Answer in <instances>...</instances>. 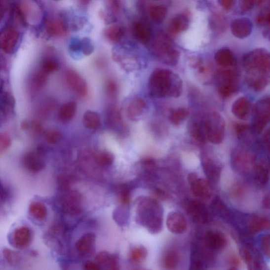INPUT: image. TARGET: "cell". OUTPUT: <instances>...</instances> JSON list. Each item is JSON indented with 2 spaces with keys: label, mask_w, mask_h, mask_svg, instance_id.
I'll use <instances>...</instances> for the list:
<instances>
[{
  "label": "cell",
  "mask_w": 270,
  "mask_h": 270,
  "mask_svg": "<svg viewBox=\"0 0 270 270\" xmlns=\"http://www.w3.org/2000/svg\"><path fill=\"white\" fill-rule=\"evenodd\" d=\"M253 130L260 133L270 123V96L262 97L252 110Z\"/></svg>",
  "instance_id": "52a82bcc"
},
{
  "label": "cell",
  "mask_w": 270,
  "mask_h": 270,
  "mask_svg": "<svg viewBox=\"0 0 270 270\" xmlns=\"http://www.w3.org/2000/svg\"><path fill=\"white\" fill-rule=\"evenodd\" d=\"M234 166L239 171L246 172L249 170L253 161L251 154L242 149L235 151L232 156Z\"/></svg>",
  "instance_id": "d6986e66"
},
{
  "label": "cell",
  "mask_w": 270,
  "mask_h": 270,
  "mask_svg": "<svg viewBox=\"0 0 270 270\" xmlns=\"http://www.w3.org/2000/svg\"><path fill=\"white\" fill-rule=\"evenodd\" d=\"M108 123L112 127H116L121 123V117L118 108L114 104L108 106L106 111Z\"/></svg>",
  "instance_id": "d6a6232c"
},
{
  "label": "cell",
  "mask_w": 270,
  "mask_h": 270,
  "mask_svg": "<svg viewBox=\"0 0 270 270\" xmlns=\"http://www.w3.org/2000/svg\"><path fill=\"white\" fill-rule=\"evenodd\" d=\"M243 254L249 270H266L263 262L257 254L248 249L244 250Z\"/></svg>",
  "instance_id": "f1b7e54d"
},
{
  "label": "cell",
  "mask_w": 270,
  "mask_h": 270,
  "mask_svg": "<svg viewBox=\"0 0 270 270\" xmlns=\"http://www.w3.org/2000/svg\"><path fill=\"white\" fill-rule=\"evenodd\" d=\"M166 226L172 233L180 234L187 231L188 223L182 214L177 212H172L167 216Z\"/></svg>",
  "instance_id": "2e32d148"
},
{
  "label": "cell",
  "mask_w": 270,
  "mask_h": 270,
  "mask_svg": "<svg viewBox=\"0 0 270 270\" xmlns=\"http://www.w3.org/2000/svg\"><path fill=\"white\" fill-rule=\"evenodd\" d=\"M29 210L31 215L38 220L42 221L47 217V208L40 202H33L30 204Z\"/></svg>",
  "instance_id": "8d00e7d4"
},
{
  "label": "cell",
  "mask_w": 270,
  "mask_h": 270,
  "mask_svg": "<svg viewBox=\"0 0 270 270\" xmlns=\"http://www.w3.org/2000/svg\"><path fill=\"white\" fill-rule=\"evenodd\" d=\"M267 139L269 141V143L270 144V133L268 134V137H267Z\"/></svg>",
  "instance_id": "be15d7a7"
},
{
  "label": "cell",
  "mask_w": 270,
  "mask_h": 270,
  "mask_svg": "<svg viewBox=\"0 0 270 270\" xmlns=\"http://www.w3.org/2000/svg\"><path fill=\"white\" fill-rule=\"evenodd\" d=\"M270 229V221L265 218H257L252 220L250 230L253 233H257L261 231Z\"/></svg>",
  "instance_id": "ee69618b"
},
{
  "label": "cell",
  "mask_w": 270,
  "mask_h": 270,
  "mask_svg": "<svg viewBox=\"0 0 270 270\" xmlns=\"http://www.w3.org/2000/svg\"><path fill=\"white\" fill-rule=\"evenodd\" d=\"M84 126L91 130H97L101 126V119L99 115L94 111H88L83 116Z\"/></svg>",
  "instance_id": "f546056e"
},
{
  "label": "cell",
  "mask_w": 270,
  "mask_h": 270,
  "mask_svg": "<svg viewBox=\"0 0 270 270\" xmlns=\"http://www.w3.org/2000/svg\"><path fill=\"white\" fill-rule=\"evenodd\" d=\"M190 115V111L185 108H179L173 110L169 115V121L175 126H179Z\"/></svg>",
  "instance_id": "74e56055"
},
{
  "label": "cell",
  "mask_w": 270,
  "mask_h": 270,
  "mask_svg": "<svg viewBox=\"0 0 270 270\" xmlns=\"http://www.w3.org/2000/svg\"><path fill=\"white\" fill-rule=\"evenodd\" d=\"M167 12V7L164 5H154L150 7L149 14L153 22L160 24L166 18Z\"/></svg>",
  "instance_id": "e575fe53"
},
{
  "label": "cell",
  "mask_w": 270,
  "mask_h": 270,
  "mask_svg": "<svg viewBox=\"0 0 270 270\" xmlns=\"http://www.w3.org/2000/svg\"><path fill=\"white\" fill-rule=\"evenodd\" d=\"M95 159L98 167H105L113 164L115 157L112 153L104 151L95 154Z\"/></svg>",
  "instance_id": "f35d334b"
},
{
  "label": "cell",
  "mask_w": 270,
  "mask_h": 270,
  "mask_svg": "<svg viewBox=\"0 0 270 270\" xmlns=\"http://www.w3.org/2000/svg\"><path fill=\"white\" fill-rule=\"evenodd\" d=\"M188 181L191 192L195 196L203 199H209L212 196V190L210 183L204 179H200L194 173L188 176Z\"/></svg>",
  "instance_id": "9c48e42d"
},
{
  "label": "cell",
  "mask_w": 270,
  "mask_h": 270,
  "mask_svg": "<svg viewBox=\"0 0 270 270\" xmlns=\"http://www.w3.org/2000/svg\"><path fill=\"white\" fill-rule=\"evenodd\" d=\"M136 219L149 232L157 234L163 228V208L156 199L141 197L137 202Z\"/></svg>",
  "instance_id": "3957f363"
},
{
  "label": "cell",
  "mask_w": 270,
  "mask_h": 270,
  "mask_svg": "<svg viewBox=\"0 0 270 270\" xmlns=\"http://www.w3.org/2000/svg\"><path fill=\"white\" fill-rule=\"evenodd\" d=\"M118 197L120 202L123 205H128L130 201V190L125 185L119 188Z\"/></svg>",
  "instance_id": "f907efd6"
},
{
  "label": "cell",
  "mask_w": 270,
  "mask_h": 270,
  "mask_svg": "<svg viewBox=\"0 0 270 270\" xmlns=\"http://www.w3.org/2000/svg\"><path fill=\"white\" fill-rule=\"evenodd\" d=\"M123 35V30L118 25H113L108 27L104 32V35L107 39L113 43L120 42Z\"/></svg>",
  "instance_id": "d590c367"
},
{
  "label": "cell",
  "mask_w": 270,
  "mask_h": 270,
  "mask_svg": "<svg viewBox=\"0 0 270 270\" xmlns=\"http://www.w3.org/2000/svg\"><path fill=\"white\" fill-rule=\"evenodd\" d=\"M148 251L143 246L134 247L129 252V260L134 264L140 263L148 256Z\"/></svg>",
  "instance_id": "b9f144b4"
},
{
  "label": "cell",
  "mask_w": 270,
  "mask_h": 270,
  "mask_svg": "<svg viewBox=\"0 0 270 270\" xmlns=\"http://www.w3.org/2000/svg\"><path fill=\"white\" fill-rule=\"evenodd\" d=\"M242 67L247 85L256 92L265 89L270 84V52L257 48L244 55Z\"/></svg>",
  "instance_id": "6da1fadb"
},
{
  "label": "cell",
  "mask_w": 270,
  "mask_h": 270,
  "mask_svg": "<svg viewBox=\"0 0 270 270\" xmlns=\"http://www.w3.org/2000/svg\"><path fill=\"white\" fill-rule=\"evenodd\" d=\"M96 240V236L94 233L84 234L76 243V249L82 255H87L94 249Z\"/></svg>",
  "instance_id": "44dd1931"
},
{
  "label": "cell",
  "mask_w": 270,
  "mask_h": 270,
  "mask_svg": "<svg viewBox=\"0 0 270 270\" xmlns=\"http://www.w3.org/2000/svg\"><path fill=\"white\" fill-rule=\"evenodd\" d=\"M47 81V74L42 69L35 72L31 77L30 83L32 86L36 89L43 88Z\"/></svg>",
  "instance_id": "60d3db41"
},
{
  "label": "cell",
  "mask_w": 270,
  "mask_h": 270,
  "mask_svg": "<svg viewBox=\"0 0 270 270\" xmlns=\"http://www.w3.org/2000/svg\"><path fill=\"white\" fill-rule=\"evenodd\" d=\"M186 210L192 220L196 223L204 224L209 221V211L201 202L190 200L186 205Z\"/></svg>",
  "instance_id": "4fadbf2b"
},
{
  "label": "cell",
  "mask_w": 270,
  "mask_h": 270,
  "mask_svg": "<svg viewBox=\"0 0 270 270\" xmlns=\"http://www.w3.org/2000/svg\"><path fill=\"white\" fill-rule=\"evenodd\" d=\"M237 270L236 269L233 268V269H230V270Z\"/></svg>",
  "instance_id": "e7e4bbea"
},
{
  "label": "cell",
  "mask_w": 270,
  "mask_h": 270,
  "mask_svg": "<svg viewBox=\"0 0 270 270\" xmlns=\"http://www.w3.org/2000/svg\"><path fill=\"white\" fill-rule=\"evenodd\" d=\"M45 30L48 35L53 37H64L67 32L64 23L58 19H49L46 21Z\"/></svg>",
  "instance_id": "d4e9b609"
},
{
  "label": "cell",
  "mask_w": 270,
  "mask_h": 270,
  "mask_svg": "<svg viewBox=\"0 0 270 270\" xmlns=\"http://www.w3.org/2000/svg\"><path fill=\"white\" fill-rule=\"evenodd\" d=\"M203 122L207 141L214 144L221 143L226 130L225 120L222 116L217 112L207 114Z\"/></svg>",
  "instance_id": "5b68a950"
},
{
  "label": "cell",
  "mask_w": 270,
  "mask_h": 270,
  "mask_svg": "<svg viewBox=\"0 0 270 270\" xmlns=\"http://www.w3.org/2000/svg\"><path fill=\"white\" fill-rule=\"evenodd\" d=\"M180 77L169 69L157 68L150 76L148 90L151 96L159 99L179 98L182 94Z\"/></svg>",
  "instance_id": "7a4b0ae2"
},
{
  "label": "cell",
  "mask_w": 270,
  "mask_h": 270,
  "mask_svg": "<svg viewBox=\"0 0 270 270\" xmlns=\"http://www.w3.org/2000/svg\"><path fill=\"white\" fill-rule=\"evenodd\" d=\"M133 34L138 41L147 44L151 39V33L149 28L144 23L138 21L133 25Z\"/></svg>",
  "instance_id": "83f0119b"
},
{
  "label": "cell",
  "mask_w": 270,
  "mask_h": 270,
  "mask_svg": "<svg viewBox=\"0 0 270 270\" xmlns=\"http://www.w3.org/2000/svg\"><path fill=\"white\" fill-rule=\"evenodd\" d=\"M189 24V19L186 15L177 14L169 23V32L174 34L181 33L188 29Z\"/></svg>",
  "instance_id": "484cf974"
},
{
  "label": "cell",
  "mask_w": 270,
  "mask_h": 270,
  "mask_svg": "<svg viewBox=\"0 0 270 270\" xmlns=\"http://www.w3.org/2000/svg\"><path fill=\"white\" fill-rule=\"evenodd\" d=\"M252 21L247 18H237L231 22L230 29L232 35L240 39L248 38L252 33Z\"/></svg>",
  "instance_id": "5bb4252c"
},
{
  "label": "cell",
  "mask_w": 270,
  "mask_h": 270,
  "mask_svg": "<svg viewBox=\"0 0 270 270\" xmlns=\"http://www.w3.org/2000/svg\"><path fill=\"white\" fill-rule=\"evenodd\" d=\"M254 180L260 187H264L269 180V171L264 165L259 164L254 168Z\"/></svg>",
  "instance_id": "1f68e13d"
},
{
  "label": "cell",
  "mask_w": 270,
  "mask_h": 270,
  "mask_svg": "<svg viewBox=\"0 0 270 270\" xmlns=\"http://www.w3.org/2000/svg\"><path fill=\"white\" fill-rule=\"evenodd\" d=\"M162 262L166 270H175L180 263V255L178 252L173 249L168 250L165 253Z\"/></svg>",
  "instance_id": "4dcf8cb0"
},
{
  "label": "cell",
  "mask_w": 270,
  "mask_h": 270,
  "mask_svg": "<svg viewBox=\"0 0 270 270\" xmlns=\"http://www.w3.org/2000/svg\"><path fill=\"white\" fill-rule=\"evenodd\" d=\"M189 64L193 68H199L200 66H202V61L201 59L198 57H192L190 58Z\"/></svg>",
  "instance_id": "680465c9"
},
{
  "label": "cell",
  "mask_w": 270,
  "mask_h": 270,
  "mask_svg": "<svg viewBox=\"0 0 270 270\" xmlns=\"http://www.w3.org/2000/svg\"><path fill=\"white\" fill-rule=\"evenodd\" d=\"M3 256L8 263L11 266H17L20 262V256L16 252L10 249H5L3 251Z\"/></svg>",
  "instance_id": "7dc6e473"
},
{
  "label": "cell",
  "mask_w": 270,
  "mask_h": 270,
  "mask_svg": "<svg viewBox=\"0 0 270 270\" xmlns=\"http://www.w3.org/2000/svg\"><path fill=\"white\" fill-rule=\"evenodd\" d=\"M11 140L9 136L6 133L0 134V153L1 154L10 148Z\"/></svg>",
  "instance_id": "db71d44e"
},
{
  "label": "cell",
  "mask_w": 270,
  "mask_h": 270,
  "mask_svg": "<svg viewBox=\"0 0 270 270\" xmlns=\"http://www.w3.org/2000/svg\"><path fill=\"white\" fill-rule=\"evenodd\" d=\"M32 238V232L26 227H21L14 231L13 234V242L18 249H24L29 245Z\"/></svg>",
  "instance_id": "7402d4cb"
},
{
  "label": "cell",
  "mask_w": 270,
  "mask_h": 270,
  "mask_svg": "<svg viewBox=\"0 0 270 270\" xmlns=\"http://www.w3.org/2000/svg\"><path fill=\"white\" fill-rule=\"evenodd\" d=\"M204 172L208 180L217 183L220 180L221 174L220 166L210 158H204L202 161Z\"/></svg>",
  "instance_id": "603a6c76"
},
{
  "label": "cell",
  "mask_w": 270,
  "mask_h": 270,
  "mask_svg": "<svg viewBox=\"0 0 270 270\" xmlns=\"http://www.w3.org/2000/svg\"><path fill=\"white\" fill-rule=\"evenodd\" d=\"M77 105L74 102H69L62 105L58 112V118L62 122L72 120L76 113Z\"/></svg>",
  "instance_id": "4316f807"
},
{
  "label": "cell",
  "mask_w": 270,
  "mask_h": 270,
  "mask_svg": "<svg viewBox=\"0 0 270 270\" xmlns=\"http://www.w3.org/2000/svg\"><path fill=\"white\" fill-rule=\"evenodd\" d=\"M44 136L46 142L52 145L58 143L62 138V134L56 129H50L45 130Z\"/></svg>",
  "instance_id": "f6af8a7d"
},
{
  "label": "cell",
  "mask_w": 270,
  "mask_h": 270,
  "mask_svg": "<svg viewBox=\"0 0 270 270\" xmlns=\"http://www.w3.org/2000/svg\"><path fill=\"white\" fill-rule=\"evenodd\" d=\"M204 241L207 248L213 251L222 250L228 244L226 236L215 230L208 231L204 235Z\"/></svg>",
  "instance_id": "9a60e30c"
},
{
  "label": "cell",
  "mask_w": 270,
  "mask_h": 270,
  "mask_svg": "<svg viewBox=\"0 0 270 270\" xmlns=\"http://www.w3.org/2000/svg\"><path fill=\"white\" fill-rule=\"evenodd\" d=\"M215 60L218 65L224 68L233 66L236 64L233 52L228 47H223L218 50L215 54Z\"/></svg>",
  "instance_id": "cb8c5ba5"
},
{
  "label": "cell",
  "mask_w": 270,
  "mask_h": 270,
  "mask_svg": "<svg viewBox=\"0 0 270 270\" xmlns=\"http://www.w3.org/2000/svg\"><path fill=\"white\" fill-rule=\"evenodd\" d=\"M261 247L265 255L270 259V234H265L261 237Z\"/></svg>",
  "instance_id": "f5cc1de1"
},
{
  "label": "cell",
  "mask_w": 270,
  "mask_h": 270,
  "mask_svg": "<svg viewBox=\"0 0 270 270\" xmlns=\"http://www.w3.org/2000/svg\"><path fill=\"white\" fill-rule=\"evenodd\" d=\"M59 65L57 62L53 59H47L43 62L42 70L47 74L55 72L58 70Z\"/></svg>",
  "instance_id": "681fc988"
},
{
  "label": "cell",
  "mask_w": 270,
  "mask_h": 270,
  "mask_svg": "<svg viewBox=\"0 0 270 270\" xmlns=\"http://www.w3.org/2000/svg\"><path fill=\"white\" fill-rule=\"evenodd\" d=\"M191 135L198 144H203L207 141L203 121L193 123L191 128Z\"/></svg>",
  "instance_id": "836d02e7"
},
{
  "label": "cell",
  "mask_w": 270,
  "mask_h": 270,
  "mask_svg": "<svg viewBox=\"0 0 270 270\" xmlns=\"http://www.w3.org/2000/svg\"><path fill=\"white\" fill-rule=\"evenodd\" d=\"M82 200L79 192L69 188L63 190L57 203L62 212L69 216H77L82 212Z\"/></svg>",
  "instance_id": "8992f818"
},
{
  "label": "cell",
  "mask_w": 270,
  "mask_h": 270,
  "mask_svg": "<svg viewBox=\"0 0 270 270\" xmlns=\"http://www.w3.org/2000/svg\"><path fill=\"white\" fill-rule=\"evenodd\" d=\"M20 34L18 30L12 26L5 28L0 36V46L6 53H12L19 41Z\"/></svg>",
  "instance_id": "7c38bea8"
},
{
  "label": "cell",
  "mask_w": 270,
  "mask_h": 270,
  "mask_svg": "<svg viewBox=\"0 0 270 270\" xmlns=\"http://www.w3.org/2000/svg\"><path fill=\"white\" fill-rule=\"evenodd\" d=\"M218 86H229L239 87V75L235 69L224 68L220 69L215 76Z\"/></svg>",
  "instance_id": "e0dca14e"
},
{
  "label": "cell",
  "mask_w": 270,
  "mask_h": 270,
  "mask_svg": "<svg viewBox=\"0 0 270 270\" xmlns=\"http://www.w3.org/2000/svg\"><path fill=\"white\" fill-rule=\"evenodd\" d=\"M65 80L68 87L77 95L82 98L88 96V84L78 73L73 70L67 71L65 73Z\"/></svg>",
  "instance_id": "ba28073f"
},
{
  "label": "cell",
  "mask_w": 270,
  "mask_h": 270,
  "mask_svg": "<svg viewBox=\"0 0 270 270\" xmlns=\"http://www.w3.org/2000/svg\"><path fill=\"white\" fill-rule=\"evenodd\" d=\"M151 51L153 55L164 64L175 66L179 60L180 51L164 33H159L154 37L152 41Z\"/></svg>",
  "instance_id": "277c9868"
},
{
  "label": "cell",
  "mask_w": 270,
  "mask_h": 270,
  "mask_svg": "<svg viewBox=\"0 0 270 270\" xmlns=\"http://www.w3.org/2000/svg\"><path fill=\"white\" fill-rule=\"evenodd\" d=\"M110 6L111 9L114 12H117L120 7L119 2L117 1H110Z\"/></svg>",
  "instance_id": "94428289"
},
{
  "label": "cell",
  "mask_w": 270,
  "mask_h": 270,
  "mask_svg": "<svg viewBox=\"0 0 270 270\" xmlns=\"http://www.w3.org/2000/svg\"><path fill=\"white\" fill-rule=\"evenodd\" d=\"M14 105V102L12 96L7 93V92H5L2 98L1 108V119L3 118H5L7 116V115L11 113Z\"/></svg>",
  "instance_id": "7bdbcfd3"
},
{
  "label": "cell",
  "mask_w": 270,
  "mask_h": 270,
  "mask_svg": "<svg viewBox=\"0 0 270 270\" xmlns=\"http://www.w3.org/2000/svg\"><path fill=\"white\" fill-rule=\"evenodd\" d=\"M106 91L108 97L112 99L117 97L118 87L117 84L113 80L107 81L106 84Z\"/></svg>",
  "instance_id": "816d5d0a"
},
{
  "label": "cell",
  "mask_w": 270,
  "mask_h": 270,
  "mask_svg": "<svg viewBox=\"0 0 270 270\" xmlns=\"http://www.w3.org/2000/svg\"><path fill=\"white\" fill-rule=\"evenodd\" d=\"M238 89V87L220 86H218V91L219 95L222 98L227 99L235 94Z\"/></svg>",
  "instance_id": "c3c4849f"
},
{
  "label": "cell",
  "mask_w": 270,
  "mask_h": 270,
  "mask_svg": "<svg viewBox=\"0 0 270 270\" xmlns=\"http://www.w3.org/2000/svg\"><path fill=\"white\" fill-rule=\"evenodd\" d=\"M148 111V105L142 98H130L126 103V115L130 120L141 119Z\"/></svg>",
  "instance_id": "8fae6325"
},
{
  "label": "cell",
  "mask_w": 270,
  "mask_h": 270,
  "mask_svg": "<svg viewBox=\"0 0 270 270\" xmlns=\"http://www.w3.org/2000/svg\"><path fill=\"white\" fill-rule=\"evenodd\" d=\"M94 49V44L90 38L85 37L80 40V50L83 55L89 56Z\"/></svg>",
  "instance_id": "bcb514c9"
},
{
  "label": "cell",
  "mask_w": 270,
  "mask_h": 270,
  "mask_svg": "<svg viewBox=\"0 0 270 270\" xmlns=\"http://www.w3.org/2000/svg\"><path fill=\"white\" fill-rule=\"evenodd\" d=\"M84 270H102L100 266L96 262L88 261L83 265Z\"/></svg>",
  "instance_id": "9f6ffc18"
},
{
  "label": "cell",
  "mask_w": 270,
  "mask_h": 270,
  "mask_svg": "<svg viewBox=\"0 0 270 270\" xmlns=\"http://www.w3.org/2000/svg\"><path fill=\"white\" fill-rule=\"evenodd\" d=\"M22 163L27 171L38 173L43 170L45 166L42 151H32L26 153L22 157Z\"/></svg>",
  "instance_id": "30bf717a"
},
{
  "label": "cell",
  "mask_w": 270,
  "mask_h": 270,
  "mask_svg": "<svg viewBox=\"0 0 270 270\" xmlns=\"http://www.w3.org/2000/svg\"><path fill=\"white\" fill-rule=\"evenodd\" d=\"M267 2L257 15L256 22L259 26L265 27V29H270V1Z\"/></svg>",
  "instance_id": "ab89813d"
},
{
  "label": "cell",
  "mask_w": 270,
  "mask_h": 270,
  "mask_svg": "<svg viewBox=\"0 0 270 270\" xmlns=\"http://www.w3.org/2000/svg\"><path fill=\"white\" fill-rule=\"evenodd\" d=\"M218 2L223 8L226 10L232 9L235 4V1L232 0H221Z\"/></svg>",
  "instance_id": "6f0895ef"
},
{
  "label": "cell",
  "mask_w": 270,
  "mask_h": 270,
  "mask_svg": "<svg viewBox=\"0 0 270 270\" xmlns=\"http://www.w3.org/2000/svg\"><path fill=\"white\" fill-rule=\"evenodd\" d=\"M252 110L251 102L248 97L245 96L236 99L231 108L234 116L243 120L248 119Z\"/></svg>",
  "instance_id": "ac0fdd59"
},
{
  "label": "cell",
  "mask_w": 270,
  "mask_h": 270,
  "mask_svg": "<svg viewBox=\"0 0 270 270\" xmlns=\"http://www.w3.org/2000/svg\"><path fill=\"white\" fill-rule=\"evenodd\" d=\"M96 262L100 266H103L105 270H120L119 258L116 254L102 251L97 254Z\"/></svg>",
  "instance_id": "ffe728a7"
},
{
  "label": "cell",
  "mask_w": 270,
  "mask_h": 270,
  "mask_svg": "<svg viewBox=\"0 0 270 270\" xmlns=\"http://www.w3.org/2000/svg\"><path fill=\"white\" fill-rule=\"evenodd\" d=\"M9 192L5 188H3L2 185L1 190V200L2 202H5L9 197Z\"/></svg>",
  "instance_id": "91938a15"
},
{
  "label": "cell",
  "mask_w": 270,
  "mask_h": 270,
  "mask_svg": "<svg viewBox=\"0 0 270 270\" xmlns=\"http://www.w3.org/2000/svg\"><path fill=\"white\" fill-rule=\"evenodd\" d=\"M264 2V1H250V0H243L239 2L240 9L244 12L252 9L256 5H259Z\"/></svg>",
  "instance_id": "11a10c76"
},
{
  "label": "cell",
  "mask_w": 270,
  "mask_h": 270,
  "mask_svg": "<svg viewBox=\"0 0 270 270\" xmlns=\"http://www.w3.org/2000/svg\"><path fill=\"white\" fill-rule=\"evenodd\" d=\"M158 197L160 199H164L166 197V194L165 192L161 190H157L156 192Z\"/></svg>",
  "instance_id": "6125c7cd"
}]
</instances>
